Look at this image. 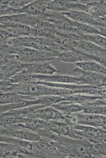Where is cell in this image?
<instances>
[{
  "label": "cell",
  "instance_id": "cell-18",
  "mask_svg": "<svg viewBox=\"0 0 106 158\" xmlns=\"http://www.w3.org/2000/svg\"><path fill=\"white\" fill-rule=\"evenodd\" d=\"M58 61L67 63H77L82 61L91 60L83 53L76 50H69L63 51L59 55Z\"/></svg>",
  "mask_w": 106,
  "mask_h": 158
},
{
  "label": "cell",
  "instance_id": "cell-23",
  "mask_svg": "<svg viewBox=\"0 0 106 158\" xmlns=\"http://www.w3.org/2000/svg\"><path fill=\"white\" fill-rule=\"evenodd\" d=\"M79 69L91 72L100 73L106 76V69L100 63L95 61L87 60L75 63Z\"/></svg>",
  "mask_w": 106,
  "mask_h": 158
},
{
  "label": "cell",
  "instance_id": "cell-5",
  "mask_svg": "<svg viewBox=\"0 0 106 158\" xmlns=\"http://www.w3.org/2000/svg\"><path fill=\"white\" fill-rule=\"evenodd\" d=\"M42 22L38 16H33L25 14L1 16L0 23L2 25L14 23L23 24L32 28L36 27Z\"/></svg>",
  "mask_w": 106,
  "mask_h": 158
},
{
  "label": "cell",
  "instance_id": "cell-2",
  "mask_svg": "<svg viewBox=\"0 0 106 158\" xmlns=\"http://www.w3.org/2000/svg\"><path fill=\"white\" fill-rule=\"evenodd\" d=\"M38 17L42 21L50 22L55 25L57 30L59 31L65 33H77L74 26L73 21L63 13L47 10L43 15Z\"/></svg>",
  "mask_w": 106,
  "mask_h": 158
},
{
  "label": "cell",
  "instance_id": "cell-12",
  "mask_svg": "<svg viewBox=\"0 0 106 158\" xmlns=\"http://www.w3.org/2000/svg\"><path fill=\"white\" fill-rule=\"evenodd\" d=\"M57 30L55 25L50 22L42 21L36 27L32 28L30 36L53 40Z\"/></svg>",
  "mask_w": 106,
  "mask_h": 158
},
{
  "label": "cell",
  "instance_id": "cell-25",
  "mask_svg": "<svg viewBox=\"0 0 106 158\" xmlns=\"http://www.w3.org/2000/svg\"><path fill=\"white\" fill-rule=\"evenodd\" d=\"M74 26V28L77 31V34L83 33L86 34H92L95 35L99 34L100 35L98 27L86 24L81 23L73 21Z\"/></svg>",
  "mask_w": 106,
  "mask_h": 158
},
{
  "label": "cell",
  "instance_id": "cell-29",
  "mask_svg": "<svg viewBox=\"0 0 106 158\" xmlns=\"http://www.w3.org/2000/svg\"><path fill=\"white\" fill-rule=\"evenodd\" d=\"M95 148L103 156L104 158L106 157V143L103 141L99 142L94 144Z\"/></svg>",
  "mask_w": 106,
  "mask_h": 158
},
{
  "label": "cell",
  "instance_id": "cell-27",
  "mask_svg": "<svg viewBox=\"0 0 106 158\" xmlns=\"http://www.w3.org/2000/svg\"><path fill=\"white\" fill-rule=\"evenodd\" d=\"M33 1H20V0H6L1 1V4H5L11 8L15 9H20L31 3Z\"/></svg>",
  "mask_w": 106,
  "mask_h": 158
},
{
  "label": "cell",
  "instance_id": "cell-30",
  "mask_svg": "<svg viewBox=\"0 0 106 158\" xmlns=\"http://www.w3.org/2000/svg\"><path fill=\"white\" fill-rule=\"evenodd\" d=\"M104 88H105V89H106V85H105V87H104Z\"/></svg>",
  "mask_w": 106,
  "mask_h": 158
},
{
  "label": "cell",
  "instance_id": "cell-26",
  "mask_svg": "<svg viewBox=\"0 0 106 158\" xmlns=\"http://www.w3.org/2000/svg\"><path fill=\"white\" fill-rule=\"evenodd\" d=\"M40 101V104L46 106H51L61 102H65L64 96L47 95L38 97Z\"/></svg>",
  "mask_w": 106,
  "mask_h": 158
},
{
  "label": "cell",
  "instance_id": "cell-28",
  "mask_svg": "<svg viewBox=\"0 0 106 158\" xmlns=\"http://www.w3.org/2000/svg\"><path fill=\"white\" fill-rule=\"evenodd\" d=\"M83 112L88 114L106 116V106H85Z\"/></svg>",
  "mask_w": 106,
  "mask_h": 158
},
{
  "label": "cell",
  "instance_id": "cell-9",
  "mask_svg": "<svg viewBox=\"0 0 106 158\" xmlns=\"http://www.w3.org/2000/svg\"><path fill=\"white\" fill-rule=\"evenodd\" d=\"M1 158H28V151L26 149L11 143L1 142Z\"/></svg>",
  "mask_w": 106,
  "mask_h": 158
},
{
  "label": "cell",
  "instance_id": "cell-8",
  "mask_svg": "<svg viewBox=\"0 0 106 158\" xmlns=\"http://www.w3.org/2000/svg\"><path fill=\"white\" fill-rule=\"evenodd\" d=\"M29 64L15 60L1 65V81L11 78L20 72L26 69Z\"/></svg>",
  "mask_w": 106,
  "mask_h": 158
},
{
  "label": "cell",
  "instance_id": "cell-14",
  "mask_svg": "<svg viewBox=\"0 0 106 158\" xmlns=\"http://www.w3.org/2000/svg\"><path fill=\"white\" fill-rule=\"evenodd\" d=\"M53 61H44L29 64L27 70L31 74L52 75L57 74L59 71L52 65Z\"/></svg>",
  "mask_w": 106,
  "mask_h": 158
},
{
  "label": "cell",
  "instance_id": "cell-1",
  "mask_svg": "<svg viewBox=\"0 0 106 158\" xmlns=\"http://www.w3.org/2000/svg\"><path fill=\"white\" fill-rule=\"evenodd\" d=\"M13 50L14 53L16 54L18 60L27 64L44 61H58V57L60 54L24 47L13 48Z\"/></svg>",
  "mask_w": 106,
  "mask_h": 158
},
{
  "label": "cell",
  "instance_id": "cell-22",
  "mask_svg": "<svg viewBox=\"0 0 106 158\" xmlns=\"http://www.w3.org/2000/svg\"><path fill=\"white\" fill-rule=\"evenodd\" d=\"M37 98L28 95H22L12 92L1 93L0 104L1 105L13 103L23 100H34Z\"/></svg>",
  "mask_w": 106,
  "mask_h": 158
},
{
  "label": "cell",
  "instance_id": "cell-15",
  "mask_svg": "<svg viewBox=\"0 0 106 158\" xmlns=\"http://www.w3.org/2000/svg\"><path fill=\"white\" fill-rule=\"evenodd\" d=\"M78 118V124L83 125L100 128L102 122L106 118V116L88 114L84 112L74 114Z\"/></svg>",
  "mask_w": 106,
  "mask_h": 158
},
{
  "label": "cell",
  "instance_id": "cell-19",
  "mask_svg": "<svg viewBox=\"0 0 106 158\" xmlns=\"http://www.w3.org/2000/svg\"><path fill=\"white\" fill-rule=\"evenodd\" d=\"M1 28L10 31L15 38L20 36H30L32 27L23 24L14 23L7 25H0Z\"/></svg>",
  "mask_w": 106,
  "mask_h": 158
},
{
  "label": "cell",
  "instance_id": "cell-24",
  "mask_svg": "<svg viewBox=\"0 0 106 158\" xmlns=\"http://www.w3.org/2000/svg\"><path fill=\"white\" fill-rule=\"evenodd\" d=\"M77 34L80 35L82 39L91 42L100 47L106 49V37L99 34L92 35L83 33H79Z\"/></svg>",
  "mask_w": 106,
  "mask_h": 158
},
{
  "label": "cell",
  "instance_id": "cell-4",
  "mask_svg": "<svg viewBox=\"0 0 106 158\" xmlns=\"http://www.w3.org/2000/svg\"><path fill=\"white\" fill-rule=\"evenodd\" d=\"M41 81L60 84H74L84 85V81L79 76L54 74L52 75L32 74V81Z\"/></svg>",
  "mask_w": 106,
  "mask_h": 158
},
{
  "label": "cell",
  "instance_id": "cell-21",
  "mask_svg": "<svg viewBox=\"0 0 106 158\" xmlns=\"http://www.w3.org/2000/svg\"><path fill=\"white\" fill-rule=\"evenodd\" d=\"M35 105H41L40 101L38 98L34 100H21L13 103L1 105L0 112L1 114H2L11 110L24 108Z\"/></svg>",
  "mask_w": 106,
  "mask_h": 158
},
{
  "label": "cell",
  "instance_id": "cell-16",
  "mask_svg": "<svg viewBox=\"0 0 106 158\" xmlns=\"http://www.w3.org/2000/svg\"><path fill=\"white\" fill-rule=\"evenodd\" d=\"M46 129L57 135L72 138L73 128L70 126L63 121H51L47 122Z\"/></svg>",
  "mask_w": 106,
  "mask_h": 158
},
{
  "label": "cell",
  "instance_id": "cell-17",
  "mask_svg": "<svg viewBox=\"0 0 106 158\" xmlns=\"http://www.w3.org/2000/svg\"><path fill=\"white\" fill-rule=\"evenodd\" d=\"M46 8L48 10L65 13L75 10V1H47Z\"/></svg>",
  "mask_w": 106,
  "mask_h": 158
},
{
  "label": "cell",
  "instance_id": "cell-6",
  "mask_svg": "<svg viewBox=\"0 0 106 158\" xmlns=\"http://www.w3.org/2000/svg\"><path fill=\"white\" fill-rule=\"evenodd\" d=\"M73 73L77 74L83 80L84 85H90L97 88H104L106 84V76L100 73L86 71L78 67L73 70Z\"/></svg>",
  "mask_w": 106,
  "mask_h": 158
},
{
  "label": "cell",
  "instance_id": "cell-13",
  "mask_svg": "<svg viewBox=\"0 0 106 158\" xmlns=\"http://www.w3.org/2000/svg\"><path fill=\"white\" fill-rule=\"evenodd\" d=\"M63 13L74 22L90 25L95 27H101V25L92 15L85 12L71 10Z\"/></svg>",
  "mask_w": 106,
  "mask_h": 158
},
{
  "label": "cell",
  "instance_id": "cell-20",
  "mask_svg": "<svg viewBox=\"0 0 106 158\" xmlns=\"http://www.w3.org/2000/svg\"><path fill=\"white\" fill-rule=\"evenodd\" d=\"M52 106L59 110L64 115H70L83 112L85 106L79 104L70 103L63 102Z\"/></svg>",
  "mask_w": 106,
  "mask_h": 158
},
{
  "label": "cell",
  "instance_id": "cell-7",
  "mask_svg": "<svg viewBox=\"0 0 106 158\" xmlns=\"http://www.w3.org/2000/svg\"><path fill=\"white\" fill-rule=\"evenodd\" d=\"M46 2L44 0L33 1L28 5L20 9L12 8L11 15L25 14L33 16H39L43 15L47 10Z\"/></svg>",
  "mask_w": 106,
  "mask_h": 158
},
{
  "label": "cell",
  "instance_id": "cell-10",
  "mask_svg": "<svg viewBox=\"0 0 106 158\" xmlns=\"http://www.w3.org/2000/svg\"><path fill=\"white\" fill-rule=\"evenodd\" d=\"M28 115L40 118L47 122L63 121L64 118V115L61 112L52 106H46L37 109Z\"/></svg>",
  "mask_w": 106,
  "mask_h": 158
},
{
  "label": "cell",
  "instance_id": "cell-11",
  "mask_svg": "<svg viewBox=\"0 0 106 158\" xmlns=\"http://www.w3.org/2000/svg\"><path fill=\"white\" fill-rule=\"evenodd\" d=\"M73 48V50L95 56H101L106 52V49L82 39H79L74 42Z\"/></svg>",
  "mask_w": 106,
  "mask_h": 158
},
{
  "label": "cell",
  "instance_id": "cell-3",
  "mask_svg": "<svg viewBox=\"0 0 106 158\" xmlns=\"http://www.w3.org/2000/svg\"><path fill=\"white\" fill-rule=\"evenodd\" d=\"M0 133L1 135L32 142L44 140L36 132L15 125L1 126Z\"/></svg>",
  "mask_w": 106,
  "mask_h": 158
}]
</instances>
